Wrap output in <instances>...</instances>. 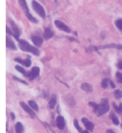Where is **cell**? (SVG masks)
I'll list each match as a JSON object with an SVG mask.
<instances>
[{
    "instance_id": "obj_16",
    "label": "cell",
    "mask_w": 122,
    "mask_h": 133,
    "mask_svg": "<svg viewBox=\"0 0 122 133\" xmlns=\"http://www.w3.org/2000/svg\"><path fill=\"white\" fill-rule=\"evenodd\" d=\"M23 125H22V124L21 123H16V124H15V132L16 133H23Z\"/></svg>"
},
{
    "instance_id": "obj_17",
    "label": "cell",
    "mask_w": 122,
    "mask_h": 133,
    "mask_svg": "<svg viewBox=\"0 0 122 133\" xmlns=\"http://www.w3.org/2000/svg\"><path fill=\"white\" fill-rule=\"evenodd\" d=\"M81 88H82L83 90L87 91V92H92V85H90L89 83H83V84L81 85Z\"/></svg>"
},
{
    "instance_id": "obj_7",
    "label": "cell",
    "mask_w": 122,
    "mask_h": 133,
    "mask_svg": "<svg viewBox=\"0 0 122 133\" xmlns=\"http://www.w3.org/2000/svg\"><path fill=\"white\" fill-rule=\"evenodd\" d=\"M54 24H55V26H56L58 29L64 31V32H66V33H70V32H71L70 28H69L66 24H64L63 22L59 21V20H55V21H54Z\"/></svg>"
},
{
    "instance_id": "obj_6",
    "label": "cell",
    "mask_w": 122,
    "mask_h": 133,
    "mask_svg": "<svg viewBox=\"0 0 122 133\" xmlns=\"http://www.w3.org/2000/svg\"><path fill=\"white\" fill-rule=\"evenodd\" d=\"M20 105H21V107H22V108H23L24 110L32 117V118H35V113L33 112V110H32V108H31L30 106L27 105V104H26L25 103H23V102H21L20 103Z\"/></svg>"
},
{
    "instance_id": "obj_28",
    "label": "cell",
    "mask_w": 122,
    "mask_h": 133,
    "mask_svg": "<svg viewBox=\"0 0 122 133\" xmlns=\"http://www.w3.org/2000/svg\"><path fill=\"white\" fill-rule=\"evenodd\" d=\"M7 33L9 34V35H12V36H13V33L11 31V29H10V28H7Z\"/></svg>"
},
{
    "instance_id": "obj_1",
    "label": "cell",
    "mask_w": 122,
    "mask_h": 133,
    "mask_svg": "<svg viewBox=\"0 0 122 133\" xmlns=\"http://www.w3.org/2000/svg\"><path fill=\"white\" fill-rule=\"evenodd\" d=\"M89 104L94 108L95 113L97 116L103 115L106 112L109 111V109H110V106H109V103H108L107 100H102V103H100V104L95 103H92V102H90Z\"/></svg>"
},
{
    "instance_id": "obj_22",
    "label": "cell",
    "mask_w": 122,
    "mask_h": 133,
    "mask_svg": "<svg viewBox=\"0 0 122 133\" xmlns=\"http://www.w3.org/2000/svg\"><path fill=\"white\" fill-rule=\"evenodd\" d=\"M111 119H112V121H113V123L114 124H119V121H118V119H117V117H116V115H113V114H112L111 115Z\"/></svg>"
},
{
    "instance_id": "obj_24",
    "label": "cell",
    "mask_w": 122,
    "mask_h": 133,
    "mask_svg": "<svg viewBox=\"0 0 122 133\" xmlns=\"http://www.w3.org/2000/svg\"><path fill=\"white\" fill-rule=\"evenodd\" d=\"M114 96L116 99H120V98H122V92L120 90H116L114 91Z\"/></svg>"
},
{
    "instance_id": "obj_4",
    "label": "cell",
    "mask_w": 122,
    "mask_h": 133,
    "mask_svg": "<svg viewBox=\"0 0 122 133\" xmlns=\"http://www.w3.org/2000/svg\"><path fill=\"white\" fill-rule=\"evenodd\" d=\"M19 3H20V6L22 7V9L25 11V14H26V15H27L28 19H29V20H31L32 22H34V23H36V22H37V20H36L35 18L33 17V15L30 14V12H29L28 5H27V3H26V0H19Z\"/></svg>"
},
{
    "instance_id": "obj_12",
    "label": "cell",
    "mask_w": 122,
    "mask_h": 133,
    "mask_svg": "<svg viewBox=\"0 0 122 133\" xmlns=\"http://www.w3.org/2000/svg\"><path fill=\"white\" fill-rule=\"evenodd\" d=\"M15 61L16 62H19V63H21L22 65H24V66L26 67H29L31 65V59L30 58H27V59H21V58H15Z\"/></svg>"
},
{
    "instance_id": "obj_3",
    "label": "cell",
    "mask_w": 122,
    "mask_h": 133,
    "mask_svg": "<svg viewBox=\"0 0 122 133\" xmlns=\"http://www.w3.org/2000/svg\"><path fill=\"white\" fill-rule=\"evenodd\" d=\"M32 6H33V9L34 10V12H35L37 15H40L42 18L46 17V12H45L44 8H43V7H42L41 5L37 2V1L33 0V2H32Z\"/></svg>"
},
{
    "instance_id": "obj_2",
    "label": "cell",
    "mask_w": 122,
    "mask_h": 133,
    "mask_svg": "<svg viewBox=\"0 0 122 133\" xmlns=\"http://www.w3.org/2000/svg\"><path fill=\"white\" fill-rule=\"evenodd\" d=\"M19 47H20L21 50H23L25 52H30V53H33V55H36L38 56L40 54V51H39L37 47H33V46L30 45L27 41L25 40H19Z\"/></svg>"
},
{
    "instance_id": "obj_14",
    "label": "cell",
    "mask_w": 122,
    "mask_h": 133,
    "mask_svg": "<svg viewBox=\"0 0 122 133\" xmlns=\"http://www.w3.org/2000/svg\"><path fill=\"white\" fill-rule=\"evenodd\" d=\"M6 42H7V47L9 49H12V50H15L16 47H15V43L11 39V37L10 36H7V39H6Z\"/></svg>"
},
{
    "instance_id": "obj_10",
    "label": "cell",
    "mask_w": 122,
    "mask_h": 133,
    "mask_svg": "<svg viewBox=\"0 0 122 133\" xmlns=\"http://www.w3.org/2000/svg\"><path fill=\"white\" fill-rule=\"evenodd\" d=\"M56 125L59 129H63L65 127V120L62 116H58L56 118Z\"/></svg>"
},
{
    "instance_id": "obj_20",
    "label": "cell",
    "mask_w": 122,
    "mask_h": 133,
    "mask_svg": "<svg viewBox=\"0 0 122 133\" xmlns=\"http://www.w3.org/2000/svg\"><path fill=\"white\" fill-rule=\"evenodd\" d=\"M116 26L118 28L120 31H122V18H120V19H117V20H116Z\"/></svg>"
},
{
    "instance_id": "obj_21",
    "label": "cell",
    "mask_w": 122,
    "mask_h": 133,
    "mask_svg": "<svg viewBox=\"0 0 122 133\" xmlns=\"http://www.w3.org/2000/svg\"><path fill=\"white\" fill-rule=\"evenodd\" d=\"M15 69L17 70V71H19V72H20V73H22L23 75L28 76V74H27V73H26V71L24 70V68H22V67L19 66V65H16V66H15Z\"/></svg>"
},
{
    "instance_id": "obj_33",
    "label": "cell",
    "mask_w": 122,
    "mask_h": 133,
    "mask_svg": "<svg viewBox=\"0 0 122 133\" xmlns=\"http://www.w3.org/2000/svg\"><path fill=\"white\" fill-rule=\"evenodd\" d=\"M121 127H122V124H121Z\"/></svg>"
},
{
    "instance_id": "obj_23",
    "label": "cell",
    "mask_w": 122,
    "mask_h": 133,
    "mask_svg": "<svg viewBox=\"0 0 122 133\" xmlns=\"http://www.w3.org/2000/svg\"><path fill=\"white\" fill-rule=\"evenodd\" d=\"M113 108L116 109V112H118V113H122V103H120L119 106H116V104H113Z\"/></svg>"
},
{
    "instance_id": "obj_13",
    "label": "cell",
    "mask_w": 122,
    "mask_h": 133,
    "mask_svg": "<svg viewBox=\"0 0 122 133\" xmlns=\"http://www.w3.org/2000/svg\"><path fill=\"white\" fill-rule=\"evenodd\" d=\"M54 36V33H53V31L50 29V28H46L44 30V37L45 39H50L51 37H53Z\"/></svg>"
},
{
    "instance_id": "obj_30",
    "label": "cell",
    "mask_w": 122,
    "mask_h": 133,
    "mask_svg": "<svg viewBox=\"0 0 122 133\" xmlns=\"http://www.w3.org/2000/svg\"><path fill=\"white\" fill-rule=\"evenodd\" d=\"M110 84L113 88H114V86H116V85H114V83H113V82H110Z\"/></svg>"
},
{
    "instance_id": "obj_5",
    "label": "cell",
    "mask_w": 122,
    "mask_h": 133,
    "mask_svg": "<svg viewBox=\"0 0 122 133\" xmlns=\"http://www.w3.org/2000/svg\"><path fill=\"white\" fill-rule=\"evenodd\" d=\"M39 75V68L38 67H33L32 70H31V72L28 74V78L31 79V81H33L34 79L35 78H37Z\"/></svg>"
},
{
    "instance_id": "obj_15",
    "label": "cell",
    "mask_w": 122,
    "mask_h": 133,
    "mask_svg": "<svg viewBox=\"0 0 122 133\" xmlns=\"http://www.w3.org/2000/svg\"><path fill=\"white\" fill-rule=\"evenodd\" d=\"M55 104H56V96L53 95V97L51 98L50 103H49V106H50V108H54V106H55Z\"/></svg>"
},
{
    "instance_id": "obj_18",
    "label": "cell",
    "mask_w": 122,
    "mask_h": 133,
    "mask_svg": "<svg viewBox=\"0 0 122 133\" xmlns=\"http://www.w3.org/2000/svg\"><path fill=\"white\" fill-rule=\"evenodd\" d=\"M101 48H117L122 50V45H116V44H110V45L101 46Z\"/></svg>"
},
{
    "instance_id": "obj_26",
    "label": "cell",
    "mask_w": 122,
    "mask_h": 133,
    "mask_svg": "<svg viewBox=\"0 0 122 133\" xmlns=\"http://www.w3.org/2000/svg\"><path fill=\"white\" fill-rule=\"evenodd\" d=\"M108 82H109V79H103V81H102V82H101L102 87H103V88H107Z\"/></svg>"
},
{
    "instance_id": "obj_11",
    "label": "cell",
    "mask_w": 122,
    "mask_h": 133,
    "mask_svg": "<svg viewBox=\"0 0 122 133\" xmlns=\"http://www.w3.org/2000/svg\"><path fill=\"white\" fill-rule=\"evenodd\" d=\"M82 122H83L84 125H85V127H86L88 130H91V131H92V130L94 129V124H92V123H91L88 119L82 118Z\"/></svg>"
},
{
    "instance_id": "obj_31",
    "label": "cell",
    "mask_w": 122,
    "mask_h": 133,
    "mask_svg": "<svg viewBox=\"0 0 122 133\" xmlns=\"http://www.w3.org/2000/svg\"><path fill=\"white\" fill-rule=\"evenodd\" d=\"M107 133H114V132H113V130H111V129H108V130H107Z\"/></svg>"
},
{
    "instance_id": "obj_9",
    "label": "cell",
    "mask_w": 122,
    "mask_h": 133,
    "mask_svg": "<svg viewBox=\"0 0 122 133\" xmlns=\"http://www.w3.org/2000/svg\"><path fill=\"white\" fill-rule=\"evenodd\" d=\"M10 22H11V24H12V31H13V36H15V37L16 38V39H18L19 38V36H20V30L18 29V27L15 25V22H12V20H10Z\"/></svg>"
},
{
    "instance_id": "obj_19",
    "label": "cell",
    "mask_w": 122,
    "mask_h": 133,
    "mask_svg": "<svg viewBox=\"0 0 122 133\" xmlns=\"http://www.w3.org/2000/svg\"><path fill=\"white\" fill-rule=\"evenodd\" d=\"M29 105H30L33 110H35V111L38 110V106H37V104L35 103V102H33V101H30V102H29Z\"/></svg>"
},
{
    "instance_id": "obj_29",
    "label": "cell",
    "mask_w": 122,
    "mask_h": 133,
    "mask_svg": "<svg viewBox=\"0 0 122 133\" xmlns=\"http://www.w3.org/2000/svg\"><path fill=\"white\" fill-rule=\"evenodd\" d=\"M117 67H118L119 69L122 70V62H118V63H117Z\"/></svg>"
},
{
    "instance_id": "obj_8",
    "label": "cell",
    "mask_w": 122,
    "mask_h": 133,
    "mask_svg": "<svg viewBox=\"0 0 122 133\" xmlns=\"http://www.w3.org/2000/svg\"><path fill=\"white\" fill-rule=\"evenodd\" d=\"M32 40H33V44H34L36 47L41 46L42 43H43V39H42L39 36H32Z\"/></svg>"
},
{
    "instance_id": "obj_27",
    "label": "cell",
    "mask_w": 122,
    "mask_h": 133,
    "mask_svg": "<svg viewBox=\"0 0 122 133\" xmlns=\"http://www.w3.org/2000/svg\"><path fill=\"white\" fill-rule=\"evenodd\" d=\"M74 124H75V127H76V128H77V130H78V131H79V132H80V133H82V132H83V130L81 129V128H80V127H79V125H78V122L76 121V120H75V122H74Z\"/></svg>"
},
{
    "instance_id": "obj_32",
    "label": "cell",
    "mask_w": 122,
    "mask_h": 133,
    "mask_svg": "<svg viewBox=\"0 0 122 133\" xmlns=\"http://www.w3.org/2000/svg\"><path fill=\"white\" fill-rule=\"evenodd\" d=\"M82 133H89V131H87V130H85V131H83Z\"/></svg>"
},
{
    "instance_id": "obj_25",
    "label": "cell",
    "mask_w": 122,
    "mask_h": 133,
    "mask_svg": "<svg viewBox=\"0 0 122 133\" xmlns=\"http://www.w3.org/2000/svg\"><path fill=\"white\" fill-rule=\"evenodd\" d=\"M116 79H117V82L122 83V74L120 72H117L116 73Z\"/></svg>"
}]
</instances>
